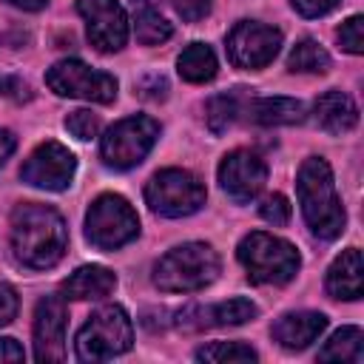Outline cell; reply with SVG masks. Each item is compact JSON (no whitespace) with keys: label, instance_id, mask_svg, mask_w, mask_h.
<instances>
[{"label":"cell","instance_id":"cell-6","mask_svg":"<svg viewBox=\"0 0 364 364\" xmlns=\"http://www.w3.org/2000/svg\"><path fill=\"white\" fill-rule=\"evenodd\" d=\"M139 233L136 210L117 193H102L91 202L85 216V236L100 250H117Z\"/></svg>","mask_w":364,"mask_h":364},{"label":"cell","instance_id":"cell-5","mask_svg":"<svg viewBox=\"0 0 364 364\" xmlns=\"http://www.w3.org/2000/svg\"><path fill=\"white\" fill-rule=\"evenodd\" d=\"M134 327L128 313L119 304L100 307L77 333L74 347L80 361H105L125 350H131Z\"/></svg>","mask_w":364,"mask_h":364},{"label":"cell","instance_id":"cell-16","mask_svg":"<svg viewBox=\"0 0 364 364\" xmlns=\"http://www.w3.org/2000/svg\"><path fill=\"white\" fill-rule=\"evenodd\" d=\"M324 327H327V316L324 313H313V310L284 313L273 324V338L284 350H304L310 341H316L321 336Z\"/></svg>","mask_w":364,"mask_h":364},{"label":"cell","instance_id":"cell-35","mask_svg":"<svg viewBox=\"0 0 364 364\" xmlns=\"http://www.w3.org/2000/svg\"><path fill=\"white\" fill-rule=\"evenodd\" d=\"M11 6H17V9H23V11H37V9H43L48 0H9Z\"/></svg>","mask_w":364,"mask_h":364},{"label":"cell","instance_id":"cell-17","mask_svg":"<svg viewBox=\"0 0 364 364\" xmlns=\"http://www.w3.org/2000/svg\"><path fill=\"white\" fill-rule=\"evenodd\" d=\"M361 253L358 247H347L327 270V293L333 299H361L364 290V273H361Z\"/></svg>","mask_w":364,"mask_h":364},{"label":"cell","instance_id":"cell-7","mask_svg":"<svg viewBox=\"0 0 364 364\" xmlns=\"http://www.w3.org/2000/svg\"><path fill=\"white\" fill-rule=\"evenodd\" d=\"M145 202L151 205L154 213L179 219V216L196 213L205 205V185L191 171L165 168L154 173L151 182L145 185Z\"/></svg>","mask_w":364,"mask_h":364},{"label":"cell","instance_id":"cell-3","mask_svg":"<svg viewBox=\"0 0 364 364\" xmlns=\"http://www.w3.org/2000/svg\"><path fill=\"white\" fill-rule=\"evenodd\" d=\"M219 276V256L205 242H188L168 250L154 264V284L165 293H193Z\"/></svg>","mask_w":364,"mask_h":364},{"label":"cell","instance_id":"cell-14","mask_svg":"<svg viewBox=\"0 0 364 364\" xmlns=\"http://www.w3.org/2000/svg\"><path fill=\"white\" fill-rule=\"evenodd\" d=\"M34 358L63 361L65 358V301L46 296L34 310Z\"/></svg>","mask_w":364,"mask_h":364},{"label":"cell","instance_id":"cell-34","mask_svg":"<svg viewBox=\"0 0 364 364\" xmlns=\"http://www.w3.org/2000/svg\"><path fill=\"white\" fill-rule=\"evenodd\" d=\"M14 145H17V139H14V134L11 131H0V165L11 156V151H14Z\"/></svg>","mask_w":364,"mask_h":364},{"label":"cell","instance_id":"cell-30","mask_svg":"<svg viewBox=\"0 0 364 364\" xmlns=\"http://www.w3.org/2000/svg\"><path fill=\"white\" fill-rule=\"evenodd\" d=\"M171 3L185 23H196L210 14V0H171Z\"/></svg>","mask_w":364,"mask_h":364},{"label":"cell","instance_id":"cell-1","mask_svg":"<svg viewBox=\"0 0 364 364\" xmlns=\"http://www.w3.org/2000/svg\"><path fill=\"white\" fill-rule=\"evenodd\" d=\"M68 245L63 216L37 202L17 205L11 213V253L20 264L31 270L54 267Z\"/></svg>","mask_w":364,"mask_h":364},{"label":"cell","instance_id":"cell-23","mask_svg":"<svg viewBox=\"0 0 364 364\" xmlns=\"http://www.w3.org/2000/svg\"><path fill=\"white\" fill-rule=\"evenodd\" d=\"M290 71H307V74H324L330 68V54L316 43V40H301L293 46L287 57Z\"/></svg>","mask_w":364,"mask_h":364},{"label":"cell","instance_id":"cell-20","mask_svg":"<svg viewBox=\"0 0 364 364\" xmlns=\"http://www.w3.org/2000/svg\"><path fill=\"white\" fill-rule=\"evenodd\" d=\"M247 114L259 125H296L304 119V105L293 97H262L250 102Z\"/></svg>","mask_w":364,"mask_h":364},{"label":"cell","instance_id":"cell-9","mask_svg":"<svg viewBox=\"0 0 364 364\" xmlns=\"http://www.w3.org/2000/svg\"><path fill=\"white\" fill-rule=\"evenodd\" d=\"M46 82L60 97H77L88 102H114L117 80L105 71H97L80 60H60L46 71Z\"/></svg>","mask_w":364,"mask_h":364},{"label":"cell","instance_id":"cell-29","mask_svg":"<svg viewBox=\"0 0 364 364\" xmlns=\"http://www.w3.org/2000/svg\"><path fill=\"white\" fill-rule=\"evenodd\" d=\"M259 213H262V219L270 222L273 228H282V225L290 222V202H287L282 193H273V196H267V199L262 202Z\"/></svg>","mask_w":364,"mask_h":364},{"label":"cell","instance_id":"cell-19","mask_svg":"<svg viewBox=\"0 0 364 364\" xmlns=\"http://www.w3.org/2000/svg\"><path fill=\"white\" fill-rule=\"evenodd\" d=\"M114 287H117V276H114L108 267H100V264L77 267V270L63 282L65 299H77V301L102 299V296H108Z\"/></svg>","mask_w":364,"mask_h":364},{"label":"cell","instance_id":"cell-10","mask_svg":"<svg viewBox=\"0 0 364 364\" xmlns=\"http://www.w3.org/2000/svg\"><path fill=\"white\" fill-rule=\"evenodd\" d=\"M282 46V31L256 20H242L228 34V57L239 68H262L267 65Z\"/></svg>","mask_w":364,"mask_h":364},{"label":"cell","instance_id":"cell-15","mask_svg":"<svg viewBox=\"0 0 364 364\" xmlns=\"http://www.w3.org/2000/svg\"><path fill=\"white\" fill-rule=\"evenodd\" d=\"M256 304L250 299H228L210 307H185L179 310V327L185 330H202V327H228V324H245L256 316Z\"/></svg>","mask_w":364,"mask_h":364},{"label":"cell","instance_id":"cell-8","mask_svg":"<svg viewBox=\"0 0 364 364\" xmlns=\"http://www.w3.org/2000/svg\"><path fill=\"white\" fill-rule=\"evenodd\" d=\"M159 136V122L151 119V117H142V114H134V117H125L119 119L117 125H111L100 142V154H102V162L111 165V168H134L139 165L148 151L154 148Z\"/></svg>","mask_w":364,"mask_h":364},{"label":"cell","instance_id":"cell-25","mask_svg":"<svg viewBox=\"0 0 364 364\" xmlns=\"http://www.w3.org/2000/svg\"><path fill=\"white\" fill-rule=\"evenodd\" d=\"M196 358L199 361H216V364H225V361H256V350L242 344V341H213L208 347H199Z\"/></svg>","mask_w":364,"mask_h":364},{"label":"cell","instance_id":"cell-28","mask_svg":"<svg viewBox=\"0 0 364 364\" xmlns=\"http://www.w3.org/2000/svg\"><path fill=\"white\" fill-rule=\"evenodd\" d=\"M338 43H341V48L350 51V54H361V51H364V20H361L358 14L341 23V28H338Z\"/></svg>","mask_w":364,"mask_h":364},{"label":"cell","instance_id":"cell-2","mask_svg":"<svg viewBox=\"0 0 364 364\" xmlns=\"http://www.w3.org/2000/svg\"><path fill=\"white\" fill-rule=\"evenodd\" d=\"M296 193L304 222L318 239H336L344 230V208L336 193L333 171L321 156H310L301 162L296 176Z\"/></svg>","mask_w":364,"mask_h":364},{"label":"cell","instance_id":"cell-18","mask_svg":"<svg viewBox=\"0 0 364 364\" xmlns=\"http://www.w3.org/2000/svg\"><path fill=\"white\" fill-rule=\"evenodd\" d=\"M316 125L327 134H347L358 122V108L344 91H324L316 100Z\"/></svg>","mask_w":364,"mask_h":364},{"label":"cell","instance_id":"cell-11","mask_svg":"<svg viewBox=\"0 0 364 364\" xmlns=\"http://www.w3.org/2000/svg\"><path fill=\"white\" fill-rule=\"evenodd\" d=\"M74 171H77L74 154L65 145L48 139L31 151V156L20 168V176L26 185H34L43 191H63L71 185Z\"/></svg>","mask_w":364,"mask_h":364},{"label":"cell","instance_id":"cell-12","mask_svg":"<svg viewBox=\"0 0 364 364\" xmlns=\"http://www.w3.org/2000/svg\"><path fill=\"white\" fill-rule=\"evenodd\" d=\"M77 11L88 23V40L97 51H119L128 40V17L117 0H77Z\"/></svg>","mask_w":364,"mask_h":364},{"label":"cell","instance_id":"cell-21","mask_svg":"<svg viewBox=\"0 0 364 364\" xmlns=\"http://www.w3.org/2000/svg\"><path fill=\"white\" fill-rule=\"evenodd\" d=\"M179 77L188 82H208L216 74V54L205 43H191L176 60Z\"/></svg>","mask_w":364,"mask_h":364},{"label":"cell","instance_id":"cell-32","mask_svg":"<svg viewBox=\"0 0 364 364\" xmlns=\"http://www.w3.org/2000/svg\"><path fill=\"white\" fill-rule=\"evenodd\" d=\"M290 3L304 17H321V14H327L338 6V0H290Z\"/></svg>","mask_w":364,"mask_h":364},{"label":"cell","instance_id":"cell-13","mask_svg":"<svg viewBox=\"0 0 364 364\" xmlns=\"http://www.w3.org/2000/svg\"><path fill=\"white\" fill-rule=\"evenodd\" d=\"M219 182H222V191L233 202H250L264 188L267 168H264V162L256 154L239 148V151H230L222 159V165H219Z\"/></svg>","mask_w":364,"mask_h":364},{"label":"cell","instance_id":"cell-31","mask_svg":"<svg viewBox=\"0 0 364 364\" xmlns=\"http://www.w3.org/2000/svg\"><path fill=\"white\" fill-rule=\"evenodd\" d=\"M17 293H14V287L11 284H6V282H0V327L3 324H9L14 316H17Z\"/></svg>","mask_w":364,"mask_h":364},{"label":"cell","instance_id":"cell-27","mask_svg":"<svg viewBox=\"0 0 364 364\" xmlns=\"http://www.w3.org/2000/svg\"><path fill=\"white\" fill-rule=\"evenodd\" d=\"M65 128L77 136V139H94L97 136V131H100V117L97 114H91V111H71L68 117H65Z\"/></svg>","mask_w":364,"mask_h":364},{"label":"cell","instance_id":"cell-33","mask_svg":"<svg viewBox=\"0 0 364 364\" xmlns=\"http://www.w3.org/2000/svg\"><path fill=\"white\" fill-rule=\"evenodd\" d=\"M26 353L14 338H0V361H23Z\"/></svg>","mask_w":364,"mask_h":364},{"label":"cell","instance_id":"cell-26","mask_svg":"<svg viewBox=\"0 0 364 364\" xmlns=\"http://www.w3.org/2000/svg\"><path fill=\"white\" fill-rule=\"evenodd\" d=\"M233 117H236V97L233 94H219L205 108V122L213 134H222L233 122Z\"/></svg>","mask_w":364,"mask_h":364},{"label":"cell","instance_id":"cell-24","mask_svg":"<svg viewBox=\"0 0 364 364\" xmlns=\"http://www.w3.org/2000/svg\"><path fill=\"white\" fill-rule=\"evenodd\" d=\"M134 31H136V40L145 43V46L165 43V40L173 34L171 23H168L159 11H154V9H148V6H142V9L136 11V17H134Z\"/></svg>","mask_w":364,"mask_h":364},{"label":"cell","instance_id":"cell-4","mask_svg":"<svg viewBox=\"0 0 364 364\" xmlns=\"http://www.w3.org/2000/svg\"><path fill=\"white\" fill-rule=\"evenodd\" d=\"M239 262L256 284H284L299 270V250L264 230H253L239 242Z\"/></svg>","mask_w":364,"mask_h":364},{"label":"cell","instance_id":"cell-22","mask_svg":"<svg viewBox=\"0 0 364 364\" xmlns=\"http://www.w3.org/2000/svg\"><path fill=\"white\" fill-rule=\"evenodd\" d=\"M321 361H353L358 364L364 358V333L358 327H341L330 336V341L318 350Z\"/></svg>","mask_w":364,"mask_h":364}]
</instances>
